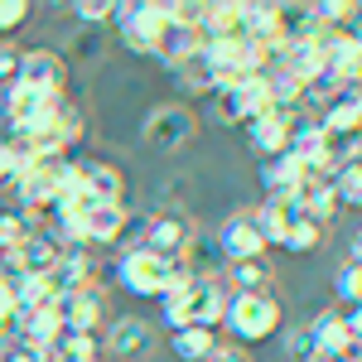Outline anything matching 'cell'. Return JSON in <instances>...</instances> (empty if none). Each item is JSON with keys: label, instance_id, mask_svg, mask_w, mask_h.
<instances>
[{"label": "cell", "instance_id": "cell-10", "mask_svg": "<svg viewBox=\"0 0 362 362\" xmlns=\"http://www.w3.org/2000/svg\"><path fill=\"white\" fill-rule=\"evenodd\" d=\"M242 39L266 54H276L285 44V15L276 0H242Z\"/></svg>", "mask_w": 362, "mask_h": 362}, {"label": "cell", "instance_id": "cell-41", "mask_svg": "<svg viewBox=\"0 0 362 362\" xmlns=\"http://www.w3.org/2000/svg\"><path fill=\"white\" fill-rule=\"evenodd\" d=\"M0 348H5V334H0Z\"/></svg>", "mask_w": 362, "mask_h": 362}, {"label": "cell", "instance_id": "cell-7", "mask_svg": "<svg viewBox=\"0 0 362 362\" xmlns=\"http://www.w3.org/2000/svg\"><path fill=\"white\" fill-rule=\"evenodd\" d=\"M213 112L223 126H247L256 116L271 112V92H266V78H237L213 92Z\"/></svg>", "mask_w": 362, "mask_h": 362}, {"label": "cell", "instance_id": "cell-11", "mask_svg": "<svg viewBox=\"0 0 362 362\" xmlns=\"http://www.w3.org/2000/svg\"><path fill=\"white\" fill-rule=\"evenodd\" d=\"M150 348H155V329H150V319H140V314L116 319L112 329L102 334V353H112V358H121V362L150 358Z\"/></svg>", "mask_w": 362, "mask_h": 362}, {"label": "cell", "instance_id": "cell-18", "mask_svg": "<svg viewBox=\"0 0 362 362\" xmlns=\"http://www.w3.org/2000/svg\"><path fill=\"white\" fill-rule=\"evenodd\" d=\"M198 39L203 44H232L242 39V0H213L198 10Z\"/></svg>", "mask_w": 362, "mask_h": 362}, {"label": "cell", "instance_id": "cell-33", "mask_svg": "<svg viewBox=\"0 0 362 362\" xmlns=\"http://www.w3.org/2000/svg\"><path fill=\"white\" fill-rule=\"evenodd\" d=\"M73 15L87 20V25H107V20H112V0H78Z\"/></svg>", "mask_w": 362, "mask_h": 362}, {"label": "cell", "instance_id": "cell-5", "mask_svg": "<svg viewBox=\"0 0 362 362\" xmlns=\"http://www.w3.org/2000/svg\"><path fill=\"white\" fill-rule=\"evenodd\" d=\"M358 309H324L319 319H309V338H314V358L338 362V358H358Z\"/></svg>", "mask_w": 362, "mask_h": 362}, {"label": "cell", "instance_id": "cell-34", "mask_svg": "<svg viewBox=\"0 0 362 362\" xmlns=\"http://www.w3.org/2000/svg\"><path fill=\"white\" fill-rule=\"evenodd\" d=\"M15 63H20V49H15V44L5 39V44H0V87L15 83Z\"/></svg>", "mask_w": 362, "mask_h": 362}, {"label": "cell", "instance_id": "cell-37", "mask_svg": "<svg viewBox=\"0 0 362 362\" xmlns=\"http://www.w3.org/2000/svg\"><path fill=\"white\" fill-rule=\"evenodd\" d=\"M0 362H44V353H29L20 343H5V348H0Z\"/></svg>", "mask_w": 362, "mask_h": 362}, {"label": "cell", "instance_id": "cell-39", "mask_svg": "<svg viewBox=\"0 0 362 362\" xmlns=\"http://www.w3.org/2000/svg\"><path fill=\"white\" fill-rule=\"evenodd\" d=\"M44 362H63V358H54V353H49V358H44Z\"/></svg>", "mask_w": 362, "mask_h": 362}, {"label": "cell", "instance_id": "cell-3", "mask_svg": "<svg viewBox=\"0 0 362 362\" xmlns=\"http://www.w3.org/2000/svg\"><path fill=\"white\" fill-rule=\"evenodd\" d=\"M107 25L116 29V39L136 58H155V49H160V39L169 29L160 0H112V20Z\"/></svg>", "mask_w": 362, "mask_h": 362}, {"label": "cell", "instance_id": "cell-9", "mask_svg": "<svg viewBox=\"0 0 362 362\" xmlns=\"http://www.w3.org/2000/svg\"><path fill=\"white\" fill-rule=\"evenodd\" d=\"M15 83H20V87H34V92H49V97H63V87H68V58L58 54V49H49V44L20 49Z\"/></svg>", "mask_w": 362, "mask_h": 362}, {"label": "cell", "instance_id": "cell-23", "mask_svg": "<svg viewBox=\"0 0 362 362\" xmlns=\"http://www.w3.org/2000/svg\"><path fill=\"white\" fill-rule=\"evenodd\" d=\"M54 358L63 362H102V334H78V329H58L54 338Z\"/></svg>", "mask_w": 362, "mask_h": 362}, {"label": "cell", "instance_id": "cell-22", "mask_svg": "<svg viewBox=\"0 0 362 362\" xmlns=\"http://www.w3.org/2000/svg\"><path fill=\"white\" fill-rule=\"evenodd\" d=\"M218 343H223L218 329H198V324H189V329H174V334H169V353H174L179 362H203Z\"/></svg>", "mask_w": 362, "mask_h": 362}, {"label": "cell", "instance_id": "cell-35", "mask_svg": "<svg viewBox=\"0 0 362 362\" xmlns=\"http://www.w3.org/2000/svg\"><path fill=\"white\" fill-rule=\"evenodd\" d=\"M203 362H251V358H247V348H237V343H218Z\"/></svg>", "mask_w": 362, "mask_h": 362}, {"label": "cell", "instance_id": "cell-12", "mask_svg": "<svg viewBox=\"0 0 362 362\" xmlns=\"http://www.w3.org/2000/svg\"><path fill=\"white\" fill-rule=\"evenodd\" d=\"M213 242H218V251H223V266L266 256V247H261V237H256V227H251V218H247V208H242V213H227V223L218 227Z\"/></svg>", "mask_w": 362, "mask_h": 362}, {"label": "cell", "instance_id": "cell-6", "mask_svg": "<svg viewBox=\"0 0 362 362\" xmlns=\"http://www.w3.org/2000/svg\"><path fill=\"white\" fill-rule=\"evenodd\" d=\"M194 218L184 213V208H160L155 218H145V227H140V251H150V256H160V261H179L184 256V247L194 242Z\"/></svg>", "mask_w": 362, "mask_h": 362}, {"label": "cell", "instance_id": "cell-38", "mask_svg": "<svg viewBox=\"0 0 362 362\" xmlns=\"http://www.w3.org/2000/svg\"><path fill=\"white\" fill-rule=\"evenodd\" d=\"M97 49H102V44H97L92 34H78V39L68 44V54H97Z\"/></svg>", "mask_w": 362, "mask_h": 362}, {"label": "cell", "instance_id": "cell-24", "mask_svg": "<svg viewBox=\"0 0 362 362\" xmlns=\"http://www.w3.org/2000/svg\"><path fill=\"white\" fill-rule=\"evenodd\" d=\"M223 280H227V290H271L276 271H271L266 256H256V261H237V266H227Z\"/></svg>", "mask_w": 362, "mask_h": 362}, {"label": "cell", "instance_id": "cell-13", "mask_svg": "<svg viewBox=\"0 0 362 362\" xmlns=\"http://www.w3.org/2000/svg\"><path fill=\"white\" fill-rule=\"evenodd\" d=\"M126 218H131V208H126V203H92V208L83 213V242H87V251L121 247Z\"/></svg>", "mask_w": 362, "mask_h": 362}, {"label": "cell", "instance_id": "cell-21", "mask_svg": "<svg viewBox=\"0 0 362 362\" xmlns=\"http://www.w3.org/2000/svg\"><path fill=\"white\" fill-rule=\"evenodd\" d=\"M300 174L305 169L295 165L290 155H276V160H261L256 179L266 189V203H295V189H300Z\"/></svg>", "mask_w": 362, "mask_h": 362}, {"label": "cell", "instance_id": "cell-28", "mask_svg": "<svg viewBox=\"0 0 362 362\" xmlns=\"http://www.w3.org/2000/svg\"><path fill=\"white\" fill-rule=\"evenodd\" d=\"M334 300H338V309H358V300H362V261H343V266H338Z\"/></svg>", "mask_w": 362, "mask_h": 362}, {"label": "cell", "instance_id": "cell-26", "mask_svg": "<svg viewBox=\"0 0 362 362\" xmlns=\"http://www.w3.org/2000/svg\"><path fill=\"white\" fill-rule=\"evenodd\" d=\"M334 198H338V208L358 213V203H362V165L358 160H348V165L334 169Z\"/></svg>", "mask_w": 362, "mask_h": 362}, {"label": "cell", "instance_id": "cell-14", "mask_svg": "<svg viewBox=\"0 0 362 362\" xmlns=\"http://www.w3.org/2000/svg\"><path fill=\"white\" fill-rule=\"evenodd\" d=\"M78 179L92 203H126V169L112 160H78Z\"/></svg>", "mask_w": 362, "mask_h": 362}, {"label": "cell", "instance_id": "cell-4", "mask_svg": "<svg viewBox=\"0 0 362 362\" xmlns=\"http://www.w3.org/2000/svg\"><path fill=\"white\" fill-rule=\"evenodd\" d=\"M140 136H145L150 150H160V155H179V150L198 136V112L189 107V102H165V107L145 112Z\"/></svg>", "mask_w": 362, "mask_h": 362}, {"label": "cell", "instance_id": "cell-36", "mask_svg": "<svg viewBox=\"0 0 362 362\" xmlns=\"http://www.w3.org/2000/svg\"><path fill=\"white\" fill-rule=\"evenodd\" d=\"M10 319H15V290L0 280V334L10 329Z\"/></svg>", "mask_w": 362, "mask_h": 362}, {"label": "cell", "instance_id": "cell-40", "mask_svg": "<svg viewBox=\"0 0 362 362\" xmlns=\"http://www.w3.org/2000/svg\"><path fill=\"white\" fill-rule=\"evenodd\" d=\"M338 362H358V358H338Z\"/></svg>", "mask_w": 362, "mask_h": 362}, {"label": "cell", "instance_id": "cell-31", "mask_svg": "<svg viewBox=\"0 0 362 362\" xmlns=\"http://www.w3.org/2000/svg\"><path fill=\"white\" fill-rule=\"evenodd\" d=\"M29 15H34V5H29V0H0V44H5L10 34H20Z\"/></svg>", "mask_w": 362, "mask_h": 362}, {"label": "cell", "instance_id": "cell-1", "mask_svg": "<svg viewBox=\"0 0 362 362\" xmlns=\"http://www.w3.org/2000/svg\"><path fill=\"white\" fill-rule=\"evenodd\" d=\"M223 324L237 348H251V343H266L285 329V309L271 290H232L223 309Z\"/></svg>", "mask_w": 362, "mask_h": 362}, {"label": "cell", "instance_id": "cell-25", "mask_svg": "<svg viewBox=\"0 0 362 362\" xmlns=\"http://www.w3.org/2000/svg\"><path fill=\"white\" fill-rule=\"evenodd\" d=\"M324 237H329V227H319L314 218H305V213H295V223H290V232H285V247L290 256H314V251L324 247Z\"/></svg>", "mask_w": 362, "mask_h": 362}, {"label": "cell", "instance_id": "cell-27", "mask_svg": "<svg viewBox=\"0 0 362 362\" xmlns=\"http://www.w3.org/2000/svg\"><path fill=\"white\" fill-rule=\"evenodd\" d=\"M160 319H165V329H189V280H179V285H169L165 295H160Z\"/></svg>", "mask_w": 362, "mask_h": 362}, {"label": "cell", "instance_id": "cell-32", "mask_svg": "<svg viewBox=\"0 0 362 362\" xmlns=\"http://www.w3.org/2000/svg\"><path fill=\"white\" fill-rule=\"evenodd\" d=\"M280 334H285V358H290V362H314V338H309V324L280 329Z\"/></svg>", "mask_w": 362, "mask_h": 362}, {"label": "cell", "instance_id": "cell-2", "mask_svg": "<svg viewBox=\"0 0 362 362\" xmlns=\"http://www.w3.org/2000/svg\"><path fill=\"white\" fill-rule=\"evenodd\" d=\"M112 276H116V285H121L126 295H136V300H160L169 285L189 280L179 261H160V256H150V251H140V247L116 251Z\"/></svg>", "mask_w": 362, "mask_h": 362}, {"label": "cell", "instance_id": "cell-16", "mask_svg": "<svg viewBox=\"0 0 362 362\" xmlns=\"http://www.w3.org/2000/svg\"><path fill=\"white\" fill-rule=\"evenodd\" d=\"M314 121H319V131L324 136H358L362 126V102H358V87H343V92H334L319 112H314Z\"/></svg>", "mask_w": 362, "mask_h": 362}, {"label": "cell", "instance_id": "cell-20", "mask_svg": "<svg viewBox=\"0 0 362 362\" xmlns=\"http://www.w3.org/2000/svg\"><path fill=\"white\" fill-rule=\"evenodd\" d=\"M290 116H295V112L271 107L266 116L247 121V145H251L256 160H276V155H285V126H290Z\"/></svg>", "mask_w": 362, "mask_h": 362}, {"label": "cell", "instance_id": "cell-8", "mask_svg": "<svg viewBox=\"0 0 362 362\" xmlns=\"http://www.w3.org/2000/svg\"><path fill=\"white\" fill-rule=\"evenodd\" d=\"M54 319H58V329L102 334V324H107V290L92 280V285H83V290L54 295Z\"/></svg>", "mask_w": 362, "mask_h": 362}, {"label": "cell", "instance_id": "cell-15", "mask_svg": "<svg viewBox=\"0 0 362 362\" xmlns=\"http://www.w3.org/2000/svg\"><path fill=\"white\" fill-rule=\"evenodd\" d=\"M5 256L15 261V271H20V276H49V271H54V261L63 256V247H58L54 237L44 232V223H39L25 242H20V247L5 251Z\"/></svg>", "mask_w": 362, "mask_h": 362}, {"label": "cell", "instance_id": "cell-29", "mask_svg": "<svg viewBox=\"0 0 362 362\" xmlns=\"http://www.w3.org/2000/svg\"><path fill=\"white\" fill-rule=\"evenodd\" d=\"M34 218H29V213H20V208H5V203H0V251H15L20 247V242H25L29 232H34Z\"/></svg>", "mask_w": 362, "mask_h": 362}, {"label": "cell", "instance_id": "cell-19", "mask_svg": "<svg viewBox=\"0 0 362 362\" xmlns=\"http://www.w3.org/2000/svg\"><path fill=\"white\" fill-rule=\"evenodd\" d=\"M92 280H97V256L92 251H63L54 261V271L44 276V285H49V295H68V290H83Z\"/></svg>", "mask_w": 362, "mask_h": 362}, {"label": "cell", "instance_id": "cell-30", "mask_svg": "<svg viewBox=\"0 0 362 362\" xmlns=\"http://www.w3.org/2000/svg\"><path fill=\"white\" fill-rule=\"evenodd\" d=\"M58 131H63V150H68V160H73V145H83L87 140V116L78 102H68L63 97V107H58Z\"/></svg>", "mask_w": 362, "mask_h": 362}, {"label": "cell", "instance_id": "cell-17", "mask_svg": "<svg viewBox=\"0 0 362 362\" xmlns=\"http://www.w3.org/2000/svg\"><path fill=\"white\" fill-rule=\"evenodd\" d=\"M227 280H189V324L198 329H218L223 324V309H227Z\"/></svg>", "mask_w": 362, "mask_h": 362}]
</instances>
